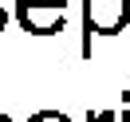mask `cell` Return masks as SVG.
<instances>
[{
  "instance_id": "obj_4",
  "label": "cell",
  "mask_w": 130,
  "mask_h": 122,
  "mask_svg": "<svg viewBox=\"0 0 130 122\" xmlns=\"http://www.w3.org/2000/svg\"><path fill=\"white\" fill-rule=\"evenodd\" d=\"M4 24H8V12H4V8H0V32H4Z\"/></svg>"
},
{
  "instance_id": "obj_2",
  "label": "cell",
  "mask_w": 130,
  "mask_h": 122,
  "mask_svg": "<svg viewBox=\"0 0 130 122\" xmlns=\"http://www.w3.org/2000/svg\"><path fill=\"white\" fill-rule=\"evenodd\" d=\"M16 20L24 32L32 36H55L67 24V8L63 4H36V0H16Z\"/></svg>"
},
{
  "instance_id": "obj_3",
  "label": "cell",
  "mask_w": 130,
  "mask_h": 122,
  "mask_svg": "<svg viewBox=\"0 0 130 122\" xmlns=\"http://www.w3.org/2000/svg\"><path fill=\"white\" fill-rule=\"evenodd\" d=\"M28 122H71L67 114H59V110H40V114H32Z\"/></svg>"
},
{
  "instance_id": "obj_6",
  "label": "cell",
  "mask_w": 130,
  "mask_h": 122,
  "mask_svg": "<svg viewBox=\"0 0 130 122\" xmlns=\"http://www.w3.org/2000/svg\"><path fill=\"white\" fill-rule=\"evenodd\" d=\"M0 122H12V118H8V114H4V110H0Z\"/></svg>"
},
{
  "instance_id": "obj_1",
  "label": "cell",
  "mask_w": 130,
  "mask_h": 122,
  "mask_svg": "<svg viewBox=\"0 0 130 122\" xmlns=\"http://www.w3.org/2000/svg\"><path fill=\"white\" fill-rule=\"evenodd\" d=\"M130 24V0H83V55H91V36H118Z\"/></svg>"
},
{
  "instance_id": "obj_5",
  "label": "cell",
  "mask_w": 130,
  "mask_h": 122,
  "mask_svg": "<svg viewBox=\"0 0 130 122\" xmlns=\"http://www.w3.org/2000/svg\"><path fill=\"white\" fill-rule=\"evenodd\" d=\"M36 4H63V8H67V0H36Z\"/></svg>"
}]
</instances>
